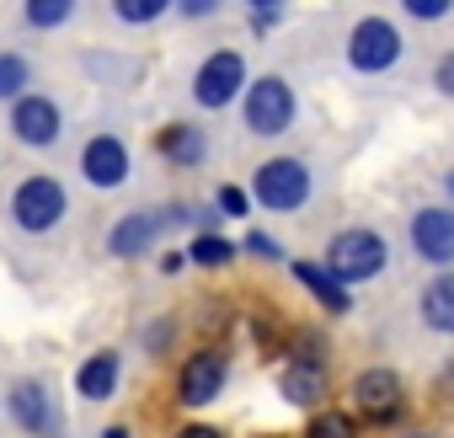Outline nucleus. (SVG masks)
Masks as SVG:
<instances>
[{
	"instance_id": "obj_27",
	"label": "nucleus",
	"mask_w": 454,
	"mask_h": 438,
	"mask_svg": "<svg viewBox=\"0 0 454 438\" xmlns=\"http://www.w3.org/2000/svg\"><path fill=\"white\" fill-rule=\"evenodd\" d=\"M219 208L224 214H247V192L241 187H219Z\"/></svg>"
},
{
	"instance_id": "obj_11",
	"label": "nucleus",
	"mask_w": 454,
	"mask_h": 438,
	"mask_svg": "<svg viewBox=\"0 0 454 438\" xmlns=\"http://www.w3.org/2000/svg\"><path fill=\"white\" fill-rule=\"evenodd\" d=\"M12 134L22 139V145H54L59 139V107L49 102V97H22L17 107H12Z\"/></svg>"
},
{
	"instance_id": "obj_28",
	"label": "nucleus",
	"mask_w": 454,
	"mask_h": 438,
	"mask_svg": "<svg viewBox=\"0 0 454 438\" xmlns=\"http://www.w3.org/2000/svg\"><path fill=\"white\" fill-rule=\"evenodd\" d=\"M176 438H219V427H203V422H192V427H182Z\"/></svg>"
},
{
	"instance_id": "obj_7",
	"label": "nucleus",
	"mask_w": 454,
	"mask_h": 438,
	"mask_svg": "<svg viewBox=\"0 0 454 438\" xmlns=\"http://www.w3.org/2000/svg\"><path fill=\"white\" fill-rule=\"evenodd\" d=\"M411 246L422 262L449 268L454 262V208H417L411 219Z\"/></svg>"
},
{
	"instance_id": "obj_5",
	"label": "nucleus",
	"mask_w": 454,
	"mask_h": 438,
	"mask_svg": "<svg viewBox=\"0 0 454 438\" xmlns=\"http://www.w3.org/2000/svg\"><path fill=\"white\" fill-rule=\"evenodd\" d=\"M241 86H247V59H241L236 49L208 54V59L198 65V75H192V97H198L203 107H231Z\"/></svg>"
},
{
	"instance_id": "obj_26",
	"label": "nucleus",
	"mask_w": 454,
	"mask_h": 438,
	"mask_svg": "<svg viewBox=\"0 0 454 438\" xmlns=\"http://www.w3.org/2000/svg\"><path fill=\"white\" fill-rule=\"evenodd\" d=\"M433 81H438V91H443V97H454V54H443V59H438Z\"/></svg>"
},
{
	"instance_id": "obj_21",
	"label": "nucleus",
	"mask_w": 454,
	"mask_h": 438,
	"mask_svg": "<svg viewBox=\"0 0 454 438\" xmlns=\"http://www.w3.org/2000/svg\"><path fill=\"white\" fill-rule=\"evenodd\" d=\"M305 438H358V427H353L348 411H321V417L305 427Z\"/></svg>"
},
{
	"instance_id": "obj_15",
	"label": "nucleus",
	"mask_w": 454,
	"mask_h": 438,
	"mask_svg": "<svg viewBox=\"0 0 454 438\" xmlns=\"http://www.w3.org/2000/svg\"><path fill=\"white\" fill-rule=\"evenodd\" d=\"M75 390H81L86 401H107V395L118 390V353H91V358L81 364V374H75Z\"/></svg>"
},
{
	"instance_id": "obj_19",
	"label": "nucleus",
	"mask_w": 454,
	"mask_h": 438,
	"mask_svg": "<svg viewBox=\"0 0 454 438\" xmlns=\"http://www.w3.org/2000/svg\"><path fill=\"white\" fill-rule=\"evenodd\" d=\"M27 81H33V70H27L22 54H0V102H22Z\"/></svg>"
},
{
	"instance_id": "obj_22",
	"label": "nucleus",
	"mask_w": 454,
	"mask_h": 438,
	"mask_svg": "<svg viewBox=\"0 0 454 438\" xmlns=\"http://www.w3.org/2000/svg\"><path fill=\"white\" fill-rule=\"evenodd\" d=\"M70 17H75L70 0H33V6H27V22H33V27H59V22H70Z\"/></svg>"
},
{
	"instance_id": "obj_17",
	"label": "nucleus",
	"mask_w": 454,
	"mask_h": 438,
	"mask_svg": "<svg viewBox=\"0 0 454 438\" xmlns=\"http://www.w3.org/2000/svg\"><path fill=\"white\" fill-rule=\"evenodd\" d=\"M422 321L433 332H454V273H438L422 289Z\"/></svg>"
},
{
	"instance_id": "obj_2",
	"label": "nucleus",
	"mask_w": 454,
	"mask_h": 438,
	"mask_svg": "<svg viewBox=\"0 0 454 438\" xmlns=\"http://www.w3.org/2000/svg\"><path fill=\"white\" fill-rule=\"evenodd\" d=\"M289 123H294V86H289L284 75L252 81V86H247V129L262 134V139H273V134H284Z\"/></svg>"
},
{
	"instance_id": "obj_24",
	"label": "nucleus",
	"mask_w": 454,
	"mask_h": 438,
	"mask_svg": "<svg viewBox=\"0 0 454 438\" xmlns=\"http://www.w3.org/2000/svg\"><path fill=\"white\" fill-rule=\"evenodd\" d=\"M406 12L422 22H438V17H449V0H406Z\"/></svg>"
},
{
	"instance_id": "obj_20",
	"label": "nucleus",
	"mask_w": 454,
	"mask_h": 438,
	"mask_svg": "<svg viewBox=\"0 0 454 438\" xmlns=\"http://www.w3.org/2000/svg\"><path fill=\"white\" fill-rule=\"evenodd\" d=\"M187 257H192L198 268H224V262L236 257V246H231V241H219V236H198Z\"/></svg>"
},
{
	"instance_id": "obj_18",
	"label": "nucleus",
	"mask_w": 454,
	"mask_h": 438,
	"mask_svg": "<svg viewBox=\"0 0 454 438\" xmlns=\"http://www.w3.org/2000/svg\"><path fill=\"white\" fill-rule=\"evenodd\" d=\"M294 278H300V284H305L326 310H332V316H342V310H348V289H342L326 268H316V262H294Z\"/></svg>"
},
{
	"instance_id": "obj_14",
	"label": "nucleus",
	"mask_w": 454,
	"mask_h": 438,
	"mask_svg": "<svg viewBox=\"0 0 454 438\" xmlns=\"http://www.w3.org/2000/svg\"><path fill=\"white\" fill-rule=\"evenodd\" d=\"M12 417H17L22 427H33V433H54V406H49V390H43L38 379H22V385L12 390Z\"/></svg>"
},
{
	"instance_id": "obj_12",
	"label": "nucleus",
	"mask_w": 454,
	"mask_h": 438,
	"mask_svg": "<svg viewBox=\"0 0 454 438\" xmlns=\"http://www.w3.org/2000/svg\"><path fill=\"white\" fill-rule=\"evenodd\" d=\"M219 390H224V358L219 353H192L182 364V385H176L182 406H208Z\"/></svg>"
},
{
	"instance_id": "obj_16",
	"label": "nucleus",
	"mask_w": 454,
	"mask_h": 438,
	"mask_svg": "<svg viewBox=\"0 0 454 438\" xmlns=\"http://www.w3.org/2000/svg\"><path fill=\"white\" fill-rule=\"evenodd\" d=\"M160 155L176 160V166H198V160L208 155V139H203L198 129H187V123H166V129H160Z\"/></svg>"
},
{
	"instance_id": "obj_3",
	"label": "nucleus",
	"mask_w": 454,
	"mask_h": 438,
	"mask_svg": "<svg viewBox=\"0 0 454 438\" xmlns=\"http://www.w3.org/2000/svg\"><path fill=\"white\" fill-rule=\"evenodd\" d=\"M65 208H70V198H65V187L54 182V176H27L17 192H12V219L22 231H54L59 219H65Z\"/></svg>"
},
{
	"instance_id": "obj_4",
	"label": "nucleus",
	"mask_w": 454,
	"mask_h": 438,
	"mask_svg": "<svg viewBox=\"0 0 454 438\" xmlns=\"http://www.w3.org/2000/svg\"><path fill=\"white\" fill-rule=\"evenodd\" d=\"M252 192H257V203H262V208L289 214V208H300V203L310 198V171H305L300 160H262V166H257Z\"/></svg>"
},
{
	"instance_id": "obj_29",
	"label": "nucleus",
	"mask_w": 454,
	"mask_h": 438,
	"mask_svg": "<svg viewBox=\"0 0 454 438\" xmlns=\"http://www.w3.org/2000/svg\"><path fill=\"white\" fill-rule=\"evenodd\" d=\"M107 438H129V433H123V427H107Z\"/></svg>"
},
{
	"instance_id": "obj_30",
	"label": "nucleus",
	"mask_w": 454,
	"mask_h": 438,
	"mask_svg": "<svg viewBox=\"0 0 454 438\" xmlns=\"http://www.w3.org/2000/svg\"><path fill=\"white\" fill-rule=\"evenodd\" d=\"M449 198H454V171H449Z\"/></svg>"
},
{
	"instance_id": "obj_9",
	"label": "nucleus",
	"mask_w": 454,
	"mask_h": 438,
	"mask_svg": "<svg viewBox=\"0 0 454 438\" xmlns=\"http://www.w3.org/2000/svg\"><path fill=\"white\" fill-rule=\"evenodd\" d=\"M81 171H86L91 187H123V176H129V150H123V139L97 134V139L81 150Z\"/></svg>"
},
{
	"instance_id": "obj_10",
	"label": "nucleus",
	"mask_w": 454,
	"mask_h": 438,
	"mask_svg": "<svg viewBox=\"0 0 454 438\" xmlns=\"http://www.w3.org/2000/svg\"><path fill=\"white\" fill-rule=\"evenodd\" d=\"M160 225H171V219H166V214H150V208H139V214H123L118 225L107 231V252H113V257H145V252L155 246Z\"/></svg>"
},
{
	"instance_id": "obj_23",
	"label": "nucleus",
	"mask_w": 454,
	"mask_h": 438,
	"mask_svg": "<svg viewBox=\"0 0 454 438\" xmlns=\"http://www.w3.org/2000/svg\"><path fill=\"white\" fill-rule=\"evenodd\" d=\"M166 12V0H118V17L123 22H155Z\"/></svg>"
},
{
	"instance_id": "obj_6",
	"label": "nucleus",
	"mask_w": 454,
	"mask_h": 438,
	"mask_svg": "<svg viewBox=\"0 0 454 438\" xmlns=\"http://www.w3.org/2000/svg\"><path fill=\"white\" fill-rule=\"evenodd\" d=\"M348 59H353V70H364V75L390 70V65L401 59V33H395L385 17H364V22L353 27V38H348Z\"/></svg>"
},
{
	"instance_id": "obj_31",
	"label": "nucleus",
	"mask_w": 454,
	"mask_h": 438,
	"mask_svg": "<svg viewBox=\"0 0 454 438\" xmlns=\"http://www.w3.org/2000/svg\"><path fill=\"white\" fill-rule=\"evenodd\" d=\"M406 438H427V433H406Z\"/></svg>"
},
{
	"instance_id": "obj_25",
	"label": "nucleus",
	"mask_w": 454,
	"mask_h": 438,
	"mask_svg": "<svg viewBox=\"0 0 454 438\" xmlns=\"http://www.w3.org/2000/svg\"><path fill=\"white\" fill-rule=\"evenodd\" d=\"M247 252H252V257H262V262H278V257H284V246H278V241H268V236H257V231L247 236Z\"/></svg>"
},
{
	"instance_id": "obj_13",
	"label": "nucleus",
	"mask_w": 454,
	"mask_h": 438,
	"mask_svg": "<svg viewBox=\"0 0 454 438\" xmlns=\"http://www.w3.org/2000/svg\"><path fill=\"white\" fill-rule=\"evenodd\" d=\"M278 390H284V401H294V406H321V401H326V364H316V358H289Z\"/></svg>"
},
{
	"instance_id": "obj_8",
	"label": "nucleus",
	"mask_w": 454,
	"mask_h": 438,
	"mask_svg": "<svg viewBox=\"0 0 454 438\" xmlns=\"http://www.w3.org/2000/svg\"><path fill=\"white\" fill-rule=\"evenodd\" d=\"M401 379L390 374V369H364L358 379H353V406L364 411V417H374V422H390L395 411H401Z\"/></svg>"
},
{
	"instance_id": "obj_1",
	"label": "nucleus",
	"mask_w": 454,
	"mask_h": 438,
	"mask_svg": "<svg viewBox=\"0 0 454 438\" xmlns=\"http://www.w3.org/2000/svg\"><path fill=\"white\" fill-rule=\"evenodd\" d=\"M385 268V241L374 231H342L332 246H326V273L337 284H364V278H380Z\"/></svg>"
}]
</instances>
